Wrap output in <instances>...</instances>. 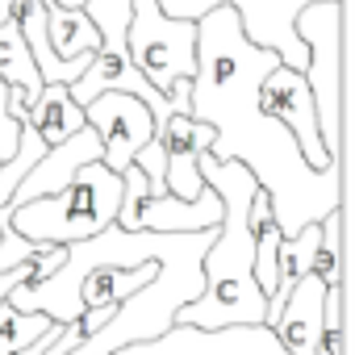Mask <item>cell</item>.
Segmentation results:
<instances>
[{
    "mask_svg": "<svg viewBox=\"0 0 355 355\" xmlns=\"http://www.w3.org/2000/svg\"><path fill=\"white\" fill-rule=\"evenodd\" d=\"M272 67H280V59L251 46L230 9L205 13L197 21V76L189 84V117L214 130L209 155L218 163H243L255 175L280 239H293L343 209V159L326 171H313L301 159L293 134L263 113L259 84Z\"/></svg>",
    "mask_w": 355,
    "mask_h": 355,
    "instance_id": "1",
    "label": "cell"
},
{
    "mask_svg": "<svg viewBox=\"0 0 355 355\" xmlns=\"http://www.w3.org/2000/svg\"><path fill=\"white\" fill-rule=\"evenodd\" d=\"M201 180L222 201V226L201 259L205 288L193 305L175 309V326L193 330H230V326H263L268 297L255 284V230H251V197L255 175L243 163H218L209 150L197 159Z\"/></svg>",
    "mask_w": 355,
    "mask_h": 355,
    "instance_id": "2",
    "label": "cell"
},
{
    "mask_svg": "<svg viewBox=\"0 0 355 355\" xmlns=\"http://www.w3.org/2000/svg\"><path fill=\"white\" fill-rule=\"evenodd\" d=\"M121 209V175H113L105 163H88L76 171V180L42 201H30L21 209H0L13 234H21L34 247H71L84 239H96L117 222Z\"/></svg>",
    "mask_w": 355,
    "mask_h": 355,
    "instance_id": "3",
    "label": "cell"
},
{
    "mask_svg": "<svg viewBox=\"0 0 355 355\" xmlns=\"http://www.w3.org/2000/svg\"><path fill=\"white\" fill-rule=\"evenodd\" d=\"M305 46V88L318 113V138L330 159H343V0L309 5L297 17Z\"/></svg>",
    "mask_w": 355,
    "mask_h": 355,
    "instance_id": "4",
    "label": "cell"
},
{
    "mask_svg": "<svg viewBox=\"0 0 355 355\" xmlns=\"http://www.w3.org/2000/svg\"><path fill=\"white\" fill-rule=\"evenodd\" d=\"M125 46L138 76L159 96H171L175 84H193L197 76V21L163 17L155 0H130Z\"/></svg>",
    "mask_w": 355,
    "mask_h": 355,
    "instance_id": "5",
    "label": "cell"
},
{
    "mask_svg": "<svg viewBox=\"0 0 355 355\" xmlns=\"http://www.w3.org/2000/svg\"><path fill=\"white\" fill-rule=\"evenodd\" d=\"M155 5L171 21H201L214 9H230L251 46L272 51L280 67L288 71H305V46L297 38V17L301 9L326 5V0H155Z\"/></svg>",
    "mask_w": 355,
    "mask_h": 355,
    "instance_id": "6",
    "label": "cell"
},
{
    "mask_svg": "<svg viewBox=\"0 0 355 355\" xmlns=\"http://www.w3.org/2000/svg\"><path fill=\"white\" fill-rule=\"evenodd\" d=\"M84 121L96 130V138H101V163L113 175H121L134 163V155L155 138L150 109L142 101L125 96V92H105V96L88 101L84 105Z\"/></svg>",
    "mask_w": 355,
    "mask_h": 355,
    "instance_id": "7",
    "label": "cell"
},
{
    "mask_svg": "<svg viewBox=\"0 0 355 355\" xmlns=\"http://www.w3.org/2000/svg\"><path fill=\"white\" fill-rule=\"evenodd\" d=\"M259 105H263V113H268L272 121H280V125L293 134V142H297L301 159H305L313 171H326V167H334V163H338V159H330V155L322 150L313 96H309L305 76H301V71L272 67V71L263 76V84H259Z\"/></svg>",
    "mask_w": 355,
    "mask_h": 355,
    "instance_id": "8",
    "label": "cell"
},
{
    "mask_svg": "<svg viewBox=\"0 0 355 355\" xmlns=\"http://www.w3.org/2000/svg\"><path fill=\"white\" fill-rule=\"evenodd\" d=\"M113 355H284L268 326H230V330H193L171 326L150 343L121 347Z\"/></svg>",
    "mask_w": 355,
    "mask_h": 355,
    "instance_id": "9",
    "label": "cell"
},
{
    "mask_svg": "<svg viewBox=\"0 0 355 355\" xmlns=\"http://www.w3.org/2000/svg\"><path fill=\"white\" fill-rule=\"evenodd\" d=\"M88 163H101V138H96L92 125H84V130L71 134L67 142L51 146V150L21 175V184H17L13 197H9V209H21V205H30V201H42V197L63 193V189L76 180V171L88 167Z\"/></svg>",
    "mask_w": 355,
    "mask_h": 355,
    "instance_id": "10",
    "label": "cell"
},
{
    "mask_svg": "<svg viewBox=\"0 0 355 355\" xmlns=\"http://www.w3.org/2000/svg\"><path fill=\"white\" fill-rule=\"evenodd\" d=\"M163 142V159H167V197H180V201H197L205 193V180L197 171V159L214 146V130L197 117H171L159 130Z\"/></svg>",
    "mask_w": 355,
    "mask_h": 355,
    "instance_id": "11",
    "label": "cell"
},
{
    "mask_svg": "<svg viewBox=\"0 0 355 355\" xmlns=\"http://www.w3.org/2000/svg\"><path fill=\"white\" fill-rule=\"evenodd\" d=\"M322 301H326V284L318 276H301L293 284V293L284 297V309H280V318L272 326V338L280 343L284 355H318Z\"/></svg>",
    "mask_w": 355,
    "mask_h": 355,
    "instance_id": "12",
    "label": "cell"
},
{
    "mask_svg": "<svg viewBox=\"0 0 355 355\" xmlns=\"http://www.w3.org/2000/svg\"><path fill=\"white\" fill-rule=\"evenodd\" d=\"M222 226V201L218 193L205 184V193L197 201H180V197H146L134 209V230H150V234H201V230H218Z\"/></svg>",
    "mask_w": 355,
    "mask_h": 355,
    "instance_id": "13",
    "label": "cell"
},
{
    "mask_svg": "<svg viewBox=\"0 0 355 355\" xmlns=\"http://www.w3.org/2000/svg\"><path fill=\"white\" fill-rule=\"evenodd\" d=\"M42 9H46V42L55 51V59L67 67H88L96 46H101V34L88 21V13L84 9H59L55 0H42Z\"/></svg>",
    "mask_w": 355,
    "mask_h": 355,
    "instance_id": "14",
    "label": "cell"
},
{
    "mask_svg": "<svg viewBox=\"0 0 355 355\" xmlns=\"http://www.w3.org/2000/svg\"><path fill=\"white\" fill-rule=\"evenodd\" d=\"M21 125H30V130L42 138V146L51 150V146L67 142L71 134H80L88 121H84V109L71 101V92H67L63 84H46L42 96L30 105V113H26Z\"/></svg>",
    "mask_w": 355,
    "mask_h": 355,
    "instance_id": "15",
    "label": "cell"
},
{
    "mask_svg": "<svg viewBox=\"0 0 355 355\" xmlns=\"http://www.w3.org/2000/svg\"><path fill=\"white\" fill-rule=\"evenodd\" d=\"M343 272H347V251H343V209H334L330 218H322V239L313 251V268L309 276H318L326 288H343Z\"/></svg>",
    "mask_w": 355,
    "mask_h": 355,
    "instance_id": "16",
    "label": "cell"
},
{
    "mask_svg": "<svg viewBox=\"0 0 355 355\" xmlns=\"http://www.w3.org/2000/svg\"><path fill=\"white\" fill-rule=\"evenodd\" d=\"M55 322L42 313H17L9 301H0V355L9 351H26L34 338H42Z\"/></svg>",
    "mask_w": 355,
    "mask_h": 355,
    "instance_id": "17",
    "label": "cell"
},
{
    "mask_svg": "<svg viewBox=\"0 0 355 355\" xmlns=\"http://www.w3.org/2000/svg\"><path fill=\"white\" fill-rule=\"evenodd\" d=\"M21 146V121L9 117V88L0 84V163H9Z\"/></svg>",
    "mask_w": 355,
    "mask_h": 355,
    "instance_id": "18",
    "label": "cell"
},
{
    "mask_svg": "<svg viewBox=\"0 0 355 355\" xmlns=\"http://www.w3.org/2000/svg\"><path fill=\"white\" fill-rule=\"evenodd\" d=\"M42 247H34V243H26L21 234H13L5 222H0V272H9V268H17L21 259H30V255H38Z\"/></svg>",
    "mask_w": 355,
    "mask_h": 355,
    "instance_id": "19",
    "label": "cell"
},
{
    "mask_svg": "<svg viewBox=\"0 0 355 355\" xmlns=\"http://www.w3.org/2000/svg\"><path fill=\"white\" fill-rule=\"evenodd\" d=\"M13 17V0H0V26H5Z\"/></svg>",
    "mask_w": 355,
    "mask_h": 355,
    "instance_id": "20",
    "label": "cell"
},
{
    "mask_svg": "<svg viewBox=\"0 0 355 355\" xmlns=\"http://www.w3.org/2000/svg\"><path fill=\"white\" fill-rule=\"evenodd\" d=\"M0 167H5V163H0Z\"/></svg>",
    "mask_w": 355,
    "mask_h": 355,
    "instance_id": "21",
    "label": "cell"
}]
</instances>
